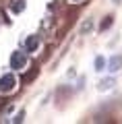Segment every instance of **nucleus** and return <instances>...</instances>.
<instances>
[{
	"label": "nucleus",
	"mask_w": 122,
	"mask_h": 124,
	"mask_svg": "<svg viewBox=\"0 0 122 124\" xmlns=\"http://www.w3.org/2000/svg\"><path fill=\"white\" fill-rule=\"evenodd\" d=\"M112 87H114V79H106V81H101V83H99L101 91H108V89H112Z\"/></svg>",
	"instance_id": "39448f33"
},
{
	"label": "nucleus",
	"mask_w": 122,
	"mask_h": 124,
	"mask_svg": "<svg viewBox=\"0 0 122 124\" xmlns=\"http://www.w3.org/2000/svg\"><path fill=\"white\" fill-rule=\"evenodd\" d=\"M110 25H112V17H108V21H104V23H101V29H108Z\"/></svg>",
	"instance_id": "0eeeda50"
},
{
	"label": "nucleus",
	"mask_w": 122,
	"mask_h": 124,
	"mask_svg": "<svg viewBox=\"0 0 122 124\" xmlns=\"http://www.w3.org/2000/svg\"><path fill=\"white\" fill-rule=\"evenodd\" d=\"M37 46H39V37L37 35H29V37H27V41H25V50H27V52L37 50Z\"/></svg>",
	"instance_id": "20e7f679"
},
{
	"label": "nucleus",
	"mask_w": 122,
	"mask_h": 124,
	"mask_svg": "<svg viewBox=\"0 0 122 124\" xmlns=\"http://www.w3.org/2000/svg\"><path fill=\"white\" fill-rule=\"evenodd\" d=\"M15 85H17V79L8 72V75H4L2 79H0V91H2V93H8V91H13V89H15Z\"/></svg>",
	"instance_id": "f257e3e1"
},
{
	"label": "nucleus",
	"mask_w": 122,
	"mask_h": 124,
	"mask_svg": "<svg viewBox=\"0 0 122 124\" xmlns=\"http://www.w3.org/2000/svg\"><path fill=\"white\" fill-rule=\"evenodd\" d=\"M104 66H106V60L101 56H97L95 58V70H104Z\"/></svg>",
	"instance_id": "423d86ee"
},
{
	"label": "nucleus",
	"mask_w": 122,
	"mask_h": 124,
	"mask_svg": "<svg viewBox=\"0 0 122 124\" xmlns=\"http://www.w3.org/2000/svg\"><path fill=\"white\" fill-rule=\"evenodd\" d=\"M108 66H110V68H108L110 72H118V70L122 68V56H118V54H116V56H112Z\"/></svg>",
	"instance_id": "7ed1b4c3"
},
{
	"label": "nucleus",
	"mask_w": 122,
	"mask_h": 124,
	"mask_svg": "<svg viewBox=\"0 0 122 124\" xmlns=\"http://www.w3.org/2000/svg\"><path fill=\"white\" fill-rule=\"evenodd\" d=\"M27 64V56L23 52H13V56H10V66L15 68V70H21L23 66Z\"/></svg>",
	"instance_id": "f03ea898"
}]
</instances>
